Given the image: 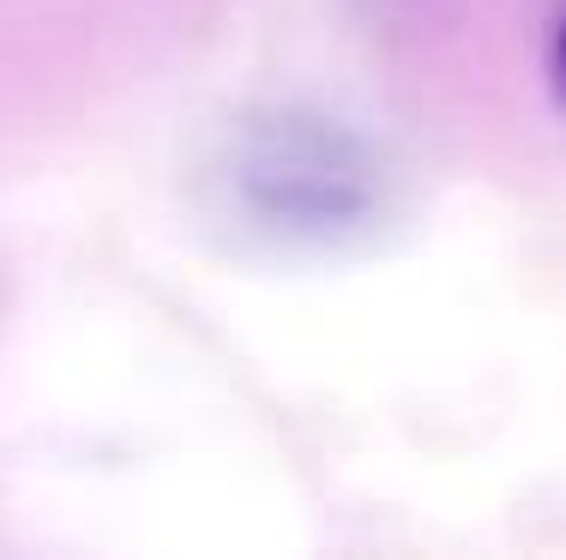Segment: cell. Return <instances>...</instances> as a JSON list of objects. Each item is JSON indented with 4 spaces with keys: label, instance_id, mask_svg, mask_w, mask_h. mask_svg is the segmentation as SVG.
<instances>
[{
    "label": "cell",
    "instance_id": "1",
    "mask_svg": "<svg viewBox=\"0 0 566 560\" xmlns=\"http://www.w3.org/2000/svg\"><path fill=\"white\" fill-rule=\"evenodd\" d=\"M223 193L283 247H344L380 223L386 176L361 133L319 109H260L229 133Z\"/></svg>",
    "mask_w": 566,
    "mask_h": 560
},
{
    "label": "cell",
    "instance_id": "2",
    "mask_svg": "<svg viewBox=\"0 0 566 560\" xmlns=\"http://www.w3.org/2000/svg\"><path fill=\"white\" fill-rule=\"evenodd\" d=\"M548 73H555V97H560V109H566V24L555 31V55H548Z\"/></svg>",
    "mask_w": 566,
    "mask_h": 560
}]
</instances>
